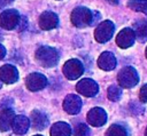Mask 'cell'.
Masks as SVG:
<instances>
[{
  "label": "cell",
  "mask_w": 147,
  "mask_h": 136,
  "mask_svg": "<svg viewBox=\"0 0 147 136\" xmlns=\"http://www.w3.org/2000/svg\"><path fill=\"white\" fill-rule=\"evenodd\" d=\"M0 80L5 83H14L18 80V71L10 64H5L0 67Z\"/></svg>",
  "instance_id": "obj_11"
},
{
  "label": "cell",
  "mask_w": 147,
  "mask_h": 136,
  "mask_svg": "<svg viewBox=\"0 0 147 136\" xmlns=\"http://www.w3.org/2000/svg\"><path fill=\"white\" fill-rule=\"evenodd\" d=\"M107 95H108V98L113 102H116L119 99L121 95H122V88L116 86V85H111L109 88H108V91H107Z\"/></svg>",
  "instance_id": "obj_22"
},
{
  "label": "cell",
  "mask_w": 147,
  "mask_h": 136,
  "mask_svg": "<svg viewBox=\"0 0 147 136\" xmlns=\"http://www.w3.org/2000/svg\"><path fill=\"white\" fill-rule=\"evenodd\" d=\"M140 99L144 103H147V85L142 86V88L140 89Z\"/></svg>",
  "instance_id": "obj_24"
},
{
  "label": "cell",
  "mask_w": 147,
  "mask_h": 136,
  "mask_svg": "<svg viewBox=\"0 0 147 136\" xmlns=\"http://www.w3.org/2000/svg\"><path fill=\"white\" fill-rule=\"evenodd\" d=\"M13 2V0H0V8H5L6 6L10 5Z\"/></svg>",
  "instance_id": "obj_25"
},
{
  "label": "cell",
  "mask_w": 147,
  "mask_h": 136,
  "mask_svg": "<svg viewBox=\"0 0 147 136\" xmlns=\"http://www.w3.org/2000/svg\"><path fill=\"white\" fill-rule=\"evenodd\" d=\"M127 6L136 11H141L147 15V0H130Z\"/></svg>",
  "instance_id": "obj_20"
},
{
  "label": "cell",
  "mask_w": 147,
  "mask_h": 136,
  "mask_svg": "<svg viewBox=\"0 0 147 136\" xmlns=\"http://www.w3.org/2000/svg\"><path fill=\"white\" fill-rule=\"evenodd\" d=\"M59 24V17L53 11H44L39 17V26L42 30H52Z\"/></svg>",
  "instance_id": "obj_13"
},
{
  "label": "cell",
  "mask_w": 147,
  "mask_h": 136,
  "mask_svg": "<svg viewBox=\"0 0 147 136\" xmlns=\"http://www.w3.org/2000/svg\"><path fill=\"white\" fill-rule=\"evenodd\" d=\"M75 136H90V129L85 123H78L74 129Z\"/></svg>",
  "instance_id": "obj_23"
},
{
  "label": "cell",
  "mask_w": 147,
  "mask_h": 136,
  "mask_svg": "<svg viewBox=\"0 0 147 136\" xmlns=\"http://www.w3.org/2000/svg\"><path fill=\"white\" fill-rule=\"evenodd\" d=\"M1 86H2V83H1V82H0V88H1Z\"/></svg>",
  "instance_id": "obj_30"
},
{
  "label": "cell",
  "mask_w": 147,
  "mask_h": 136,
  "mask_svg": "<svg viewBox=\"0 0 147 136\" xmlns=\"http://www.w3.org/2000/svg\"><path fill=\"white\" fill-rule=\"evenodd\" d=\"M20 14L15 9H7L0 14V26L5 30H13L20 23Z\"/></svg>",
  "instance_id": "obj_6"
},
{
  "label": "cell",
  "mask_w": 147,
  "mask_h": 136,
  "mask_svg": "<svg viewBox=\"0 0 147 136\" xmlns=\"http://www.w3.org/2000/svg\"><path fill=\"white\" fill-rule=\"evenodd\" d=\"M5 55H6V49L2 45H0V59H2L5 57Z\"/></svg>",
  "instance_id": "obj_26"
},
{
  "label": "cell",
  "mask_w": 147,
  "mask_h": 136,
  "mask_svg": "<svg viewBox=\"0 0 147 136\" xmlns=\"http://www.w3.org/2000/svg\"><path fill=\"white\" fill-rule=\"evenodd\" d=\"M114 31H115V25L113 24V22L111 21H105L96 26V29L94 31V38L98 42L103 43V42L111 39Z\"/></svg>",
  "instance_id": "obj_4"
},
{
  "label": "cell",
  "mask_w": 147,
  "mask_h": 136,
  "mask_svg": "<svg viewBox=\"0 0 147 136\" xmlns=\"http://www.w3.org/2000/svg\"><path fill=\"white\" fill-rule=\"evenodd\" d=\"M146 57H147V48H146Z\"/></svg>",
  "instance_id": "obj_29"
},
{
  "label": "cell",
  "mask_w": 147,
  "mask_h": 136,
  "mask_svg": "<svg viewBox=\"0 0 147 136\" xmlns=\"http://www.w3.org/2000/svg\"><path fill=\"white\" fill-rule=\"evenodd\" d=\"M71 22L77 27H85L93 22V15L86 7H77L71 13Z\"/></svg>",
  "instance_id": "obj_3"
},
{
  "label": "cell",
  "mask_w": 147,
  "mask_h": 136,
  "mask_svg": "<svg viewBox=\"0 0 147 136\" xmlns=\"http://www.w3.org/2000/svg\"><path fill=\"white\" fill-rule=\"evenodd\" d=\"M136 40V34L134 31L130 27H125L123 29L116 37V43L118 45V47L121 48H129L134 43Z\"/></svg>",
  "instance_id": "obj_10"
},
{
  "label": "cell",
  "mask_w": 147,
  "mask_h": 136,
  "mask_svg": "<svg viewBox=\"0 0 147 136\" xmlns=\"http://www.w3.org/2000/svg\"><path fill=\"white\" fill-rule=\"evenodd\" d=\"M145 136H147V128H146V131H145Z\"/></svg>",
  "instance_id": "obj_28"
},
{
  "label": "cell",
  "mask_w": 147,
  "mask_h": 136,
  "mask_svg": "<svg viewBox=\"0 0 147 136\" xmlns=\"http://www.w3.org/2000/svg\"><path fill=\"white\" fill-rule=\"evenodd\" d=\"M133 31H134L136 38L139 41L147 40V21H145V19L137 21L133 25Z\"/></svg>",
  "instance_id": "obj_19"
},
{
  "label": "cell",
  "mask_w": 147,
  "mask_h": 136,
  "mask_svg": "<svg viewBox=\"0 0 147 136\" xmlns=\"http://www.w3.org/2000/svg\"><path fill=\"white\" fill-rule=\"evenodd\" d=\"M98 66L105 71H111L116 66V57L110 51H103L98 58Z\"/></svg>",
  "instance_id": "obj_14"
},
{
  "label": "cell",
  "mask_w": 147,
  "mask_h": 136,
  "mask_svg": "<svg viewBox=\"0 0 147 136\" xmlns=\"http://www.w3.org/2000/svg\"><path fill=\"white\" fill-rule=\"evenodd\" d=\"M110 3H114V5H117L118 3V0H108Z\"/></svg>",
  "instance_id": "obj_27"
},
{
  "label": "cell",
  "mask_w": 147,
  "mask_h": 136,
  "mask_svg": "<svg viewBox=\"0 0 147 136\" xmlns=\"http://www.w3.org/2000/svg\"><path fill=\"white\" fill-rule=\"evenodd\" d=\"M25 85H26V87H28L29 90L37 91V90H40V89H42V88L46 87L47 79L41 73H31V74H29L26 77Z\"/></svg>",
  "instance_id": "obj_9"
},
{
  "label": "cell",
  "mask_w": 147,
  "mask_h": 136,
  "mask_svg": "<svg viewBox=\"0 0 147 136\" xmlns=\"http://www.w3.org/2000/svg\"><path fill=\"white\" fill-rule=\"evenodd\" d=\"M31 125L34 129L42 130L48 125V118L44 112H41L39 110H34L31 113Z\"/></svg>",
  "instance_id": "obj_16"
},
{
  "label": "cell",
  "mask_w": 147,
  "mask_h": 136,
  "mask_svg": "<svg viewBox=\"0 0 147 136\" xmlns=\"http://www.w3.org/2000/svg\"><path fill=\"white\" fill-rule=\"evenodd\" d=\"M117 80L122 88H132L133 86H136L138 83L139 75L134 67L125 66L118 72Z\"/></svg>",
  "instance_id": "obj_2"
},
{
  "label": "cell",
  "mask_w": 147,
  "mask_h": 136,
  "mask_svg": "<svg viewBox=\"0 0 147 136\" xmlns=\"http://www.w3.org/2000/svg\"><path fill=\"white\" fill-rule=\"evenodd\" d=\"M16 115L11 109H5L0 111V130L7 131L13 128V121Z\"/></svg>",
  "instance_id": "obj_15"
},
{
  "label": "cell",
  "mask_w": 147,
  "mask_h": 136,
  "mask_svg": "<svg viewBox=\"0 0 147 136\" xmlns=\"http://www.w3.org/2000/svg\"><path fill=\"white\" fill-rule=\"evenodd\" d=\"M86 119H87L88 125L94 126V127H101L107 121V113L101 107H93L88 111Z\"/></svg>",
  "instance_id": "obj_8"
},
{
  "label": "cell",
  "mask_w": 147,
  "mask_h": 136,
  "mask_svg": "<svg viewBox=\"0 0 147 136\" xmlns=\"http://www.w3.org/2000/svg\"><path fill=\"white\" fill-rule=\"evenodd\" d=\"M71 128L67 122H56L51 128V136H70Z\"/></svg>",
  "instance_id": "obj_18"
},
{
  "label": "cell",
  "mask_w": 147,
  "mask_h": 136,
  "mask_svg": "<svg viewBox=\"0 0 147 136\" xmlns=\"http://www.w3.org/2000/svg\"><path fill=\"white\" fill-rule=\"evenodd\" d=\"M84 72V66L80 61L72 58L64 63L63 65V74L69 80H76L78 79Z\"/></svg>",
  "instance_id": "obj_5"
},
{
  "label": "cell",
  "mask_w": 147,
  "mask_h": 136,
  "mask_svg": "<svg viewBox=\"0 0 147 136\" xmlns=\"http://www.w3.org/2000/svg\"><path fill=\"white\" fill-rule=\"evenodd\" d=\"M106 136H127V131L123 126L119 125H111L107 131Z\"/></svg>",
  "instance_id": "obj_21"
},
{
  "label": "cell",
  "mask_w": 147,
  "mask_h": 136,
  "mask_svg": "<svg viewBox=\"0 0 147 136\" xmlns=\"http://www.w3.org/2000/svg\"><path fill=\"white\" fill-rule=\"evenodd\" d=\"M30 127V120L24 115H16L13 121V130L17 135H23Z\"/></svg>",
  "instance_id": "obj_17"
},
{
  "label": "cell",
  "mask_w": 147,
  "mask_h": 136,
  "mask_svg": "<svg viewBox=\"0 0 147 136\" xmlns=\"http://www.w3.org/2000/svg\"><path fill=\"white\" fill-rule=\"evenodd\" d=\"M63 109L69 114H77L82 109V99L77 95L70 94L63 101Z\"/></svg>",
  "instance_id": "obj_12"
},
{
  "label": "cell",
  "mask_w": 147,
  "mask_h": 136,
  "mask_svg": "<svg viewBox=\"0 0 147 136\" xmlns=\"http://www.w3.org/2000/svg\"><path fill=\"white\" fill-rule=\"evenodd\" d=\"M36 58L40 65H42L45 67H52L57 64V62L60 59V54L55 48L44 46L37 50Z\"/></svg>",
  "instance_id": "obj_1"
},
{
  "label": "cell",
  "mask_w": 147,
  "mask_h": 136,
  "mask_svg": "<svg viewBox=\"0 0 147 136\" xmlns=\"http://www.w3.org/2000/svg\"><path fill=\"white\" fill-rule=\"evenodd\" d=\"M34 136H41V135H34Z\"/></svg>",
  "instance_id": "obj_31"
},
{
  "label": "cell",
  "mask_w": 147,
  "mask_h": 136,
  "mask_svg": "<svg viewBox=\"0 0 147 136\" xmlns=\"http://www.w3.org/2000/svg\"><path fill=\"white\" fill-rule=\"evenodd\" d=\"M77 91L86 97H93L98 94L99 91V86L98 83L92 80V79H82L80 81H78L77 86H76Z\"/></svg>",
  "instance_id": "obj_7"
}]
</instances>
